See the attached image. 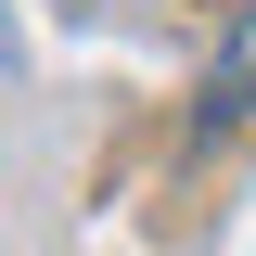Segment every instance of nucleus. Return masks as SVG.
I'll return each instance as SVG.
<instances>
[{"mask_svg":"<svg viewBox=\"0 0 256 256\" xmlns=\"http://www.w3.org/2000/svg\"><path fill=\"white\" fill-rule=\"evenodd\" d=\"M244 116H256V13L218 38V64H205V102H192V128L218 141V128H244Z\"/></svg>","mask_w":256,"mask_h":256,"instance_id":"nucleus-1","label":"nucleus"}]
</instances>
